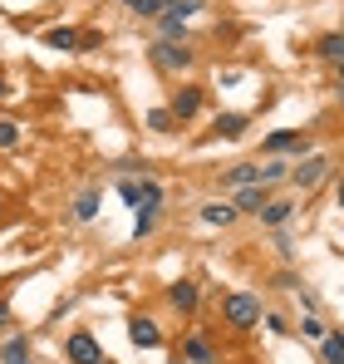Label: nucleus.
Here are the masks:
<instances>
[{
    "mask_svg": "<svg viewBox=\"0 0 344 364\" xmlns=\"http://www.w3.org/2000/svg\"><path fill=\"white\" fill-rule=\"evenodd\" d=\"M261 315H266V305H261L256 291H227V296H222V325H227L231 335L261 330Z\"/></svg>",
    "mask_w": 344,
    "mask_h": 364,
    "instance_id": "obj_1",
    "label": "nucleus"
},
{
    "mask_svg": "<svg viewBox=\"0 0 344 364\" xmlns=\"http://www.w3.org/2000/svg\"><path fill=\"white\" fill-rule=\"evenodd\" d=\"M335 178V153H305L300 163H290V192L295 197H310L315 187H325V182Z\"/></svg>",
    "mask_w": 344,
    "mask_h": 364,
    "instance_id": "obj_2",
    "label": "nucleus"
},
{
    "mask_svg": "<svg viewBox=\"0 0 344 364\" xmlns=\"http://www.w3.org/2000/svg\"><path fill=\"white\" fill-rule=\"evenodd\" d=\"M197 60H202V55H197L192 45H177V40H153V45H148V64H153L158 74H168V79L192 74Z\"/></svg>",
    "mask_w": 344,
    "mask_h": 364,
    "instance_id": "obj_3",
    "label": "nucleus"
},
{
    "mask_svg": "<svg viewBox=\"0 0 344 364\" xmlns=\"http://www.w3.org/2000/svg\"><path fill=\"white\" fill-rule=\"evenodd\" d=\"M114 187H118V197H123V202H128L133 212H143V207H163V202H168V187L153 178V173H143V178L123 173Z\"/></svg>",
    "mask_w": 344,
    "mask_h": 364,
    "instance_id": "obj_4",
    "label": "nucleus"
},
{
    "mask_svg": "<svg viewBox=\"0 0 344 364\" xmlns=\"http://www.w3.org/2000/svg\"><path fill=\"white\" fill-rule=\"evenodd\" d=\"M163 109L187 128L192 119H202V109H207V84H197V79H177V89L168 94V104H163Z\"/></svg>",
    "mask_w": 344,
    "mask_h": 364,
    "instance_id": "obj_5",
    "label": "nucleus"
},
{
    "mask_svg": "<svg viewBox=\"0 0 344 364\" xmlns=\"http://www.w3.org/2000/svg\"><path fill=\"white\" fill-rule=\"evenodd\" d=\"M261 153H266V158H290V163H300L305 153H315V138H310L305 128H276V133L261 138Z\"/></svg>",
    "mask_w": 344,
    "mask_h": 364,
    "instance_id": "obj_6",
    "label": "nucleus"
},
{
    "mask_svg": "<svg viewBox=\"0 0 344 364\" xmlns=\"http://www.w3.org/2000/svg\"><path fill=\"white\" fill-rule=\"evenodd\" d=\"M163 301H168L172 315H182V320H197V310H202V281H192V276H177L163 286Z\"/></svg>",
    "mask_w": 344,
    "mask_h": 364,
    "instance_id": "obj_7",
    "label": "nucleus"
},
{
    "mask_svg": "<svg viewBox=\"0 0 344 364\" xmlns=\"http://www.w3.org/2000/svg\"><path fill=\"white\" fill-rule=\"evenodd\" d=\"M104 360V345L94 340V330H69V340H64V364H99Z\"/></svg>",
    "mask_w": 344,
    "mask_h": 364,
    "instance_id": "obj_8",
    "label": "nucleus"
},
{
    "mask_svg": "<svg viewBox=\"0 0 344 364\" xmlns=\"http://www.w3.org/2000/svg\"><path fill=\"white\" fill-rule=\"evenodd\" d=\"M295 217H300V197H295V192H290V197H271V202L256 212V222H261L266 232H276V227H290Z\"/></svg>",
    "mask_w": 344,
    "mask_h": 364,
    "instance_id": "obj_9",
    "label": "nucleus"
},
{
    "mask_svg": "<svg viewBox=\"0 0 344 364\" xmlns=\"http://www.w3.org/2000/svg\"><path fill=\"white\" fill-rule=\"evenodd\" d=\"M246 128H251V114H217L202 143H236V138H246Z\"/></svg>",
    "mask_w": 344,
    "mask_h": 364,
    "instance_id": "obj_10",
    "label": "nucleus"
},
{
    "mask_svg": "<svg viewBox=\"0 0 344 364\" xmlns=\"http://www.w3.org/2000/svg\"><path fill=\"white\" fill-rule=\"evenodd\" d=\"M177 360L182 364H217V345H212L202 330H187L182 345H177Z\"/></svg>",
    "mask_w": 344,
    "mask_h": 364,
    "instance_id": "obj_11",
    "label": "nucleus"
},
{
    "mask_svg": "<svg viewBox=\"0 0 344 364\" xmlns=\"http://www.w3.org/2000/svg\"><path fill=\"white\" fill-rule=\"evenodd\" d=\"M197 222H202V227L227 232V227H236V222H241V212L231 207L227 197H212V202H202V207H197Z\"/></svg>",
    "mask_w": 344,
    "mask_h": 364,
    "instance_id": "obj_12",
    "label": "nucleus"
},
{
    "mask_svg": "<svg viewBox=\"0 0 344 364\" xmlns=\"http://www.w3.org/2000/svg\"><path fill=\"white\" fill-rule=\"evenodd\" d=\"M128 340L138 350H163V330H158L153 315H128Z\"/></svg>",
    "mask_w": 344,
    "mask_h": 364,
    "instance_id": "obj_13",
    "label": "nucleus"
},
{
    "mask_svg": "<svg viewBox=\"0 0 344 364\" xmlns=\"http://www.w3.org/2000/svg\"><path fill=\"white\" fill-rule=\"evenodd\" d=\"M261 182V163H231L227 173L217 178V187L222 192H241V187H256Z\"/></svg>",
    "mask_w": 344,
    "mask_h": 364,
    "instance_id": "obj_14",
    "label": "nucleus"
},
{
    "mask_svg": "<svg viewBox=\"0 0 344 364\" xmlns=\"http://www.w3.org/2000/svg\"><path fill=\"white\" fill-rule=\"evenodd\" d=\"M271 197H276V192H271L266 182H256V187H241V192H231V207H236L241 217H256V212H261Z\"/></svg>",
    "mask_w": 344,
    "mask_h": 364,
    "instance_id": "obj_15",
    "label": "nucleus"
},
{
    "mask_svg": "<svg viewBox=\"0 0 344 364\" xmlns=\"http://www.w3.org/2000/svg\"><path fill=\"white\" fill-rule=\"evenodd\" d=\"M310 55H315L320 64H330V69H335V64L344 60V30H325V35H315Z\"/></svg>",
    "mask_w": 344,
    "mask_h": 364,
    "instance_id": "obj_16",
    "label": "nucleus"
},
{
    "mask_svg": "<svg viewBox=\"0 0 344 364\" xmlns=\"http://www.w3.org/2000/svg\"><path fill=\"white\" fill-rule=\"evenodd\" d=\"M0 364H35V345H30V335L10 330L5 345H0Z\"/></svg>",
    "mask_w": 344,
    "mask_h": 364,
    "instance_id": "obj_17",
    "label": "nucleus"
},
{
    "mask_svg": "<svg viewBox=\"0 0 344 364\" xmlns=\"http://www.w3.org/2000/svg\"><path fill=\"white\" fill-rule=\"evenodd\" d=\"M99 202H104V192L89 182V187L74 197V207H69V222H79V227H84V222H94V217H99Z\"/></svg>",
    "mask_w": 344,
    "mask_h": 364,
    "instance_id": "obj_18",
    "label": "nucleus"
},
{
    "mask_svg": "<svg viewBox=\"0 0 344 364\" xmlns=\"http://www.w3.org/2000/svg\"><path fill=\"white\" fill-rule=\"evenodd\" d=\"M45 45L59 50V55H79V30L74 25H55V30H45Z\"/></svg>",
    "mask_w": 344,
    "mask_h": 364,
    "instance_id": "obj_19",
    "label": "nucleus"
},
{
    "mask_svg": "<svg viewBox=\"0 0 344 364\" xmlns=\"http://www.w3.org/2000/svg\"><path fill=\"white\" fill-rule=\"evenodd\" d=\"M158 227H163V207H143V212H133V242H148Z\"/></svg>",
    "mask_w": 344,
    "mask_h": 364,
    "instance_id": "obj_20",
    "label": "nucleus"
},
{
    "mask_svg": "<svg viewBox=\"0 0 344 364\" xmlns=\"http://www.w3.org/2000/svg\"><path fill=\"white\" fill-rule=\"evenodd\" d=\"M320 364H344V330L330 325V335L320 340Z\"/></svg>",
    "mask_w": 344,
    "mask_h": 364,
    "instance_id": "obj_21",
    "label": "nucleus"
},
{
    "mask_svg": "<svg viewBox=\"0 0 344 364\" xmlns=\"http://www.w3.org/2000/svg\"><path fill=\"white\" fill-rule=\"evenodd\" d=\"M143 123H148V133H158V138H172V133L182 128V123L172 119L168 109H148V114H143Z\"/></svg>",
    "mask_w": 344,
    "mask_h": 364,
    "instance_id": "obj_22",
    "label": "nucleus"
},
{
    "mask_svg": "<svg viewBox=\"0 0 344 364\" xmlns=\"http://www.w3.org/2000/svg\"><path fill=\"white\" fill-rule=\"evenodd\" d=\"M271 251L281 256V266H295V232L290 227H276L271 232Z\"/></svg>",
    "mask_w": 344,
    "mask_h": 364,
    "instance_id": "obj_23",
    "label": "nucleus"
},
{
    "mask_svg": "<svg viewBox=\"0 0 344 364\" xmlns=\"http://www.w3.org/2000/svg\"><path fill=\"white\" fill-rule=\"evenodd\" d=\"M25 143V123H15V119H0V153H15Z\"/></svg>",
    "mask_w": 344,
    "mask_h": 364,
    "instance_id": "obj_24",
    "label": "nucleus"
},
{
    "mask_svg": "<svg viewBox=\"0 0 344 364\" xmlns=\"http://www.w3.org/2000/svg\"><path fill=\"white\" fill-rule=\"evenodd\" d=\"M158 5H163V15H177V20H192L207 10V0H158Z\"/></svg>",
    "mask_w": 344,
    "mask_h": 364,
    "instance_id": "obj_25",
    "label": "nucleus"
},
{
    "mask_svg": "<svg viewBox=\"0 0 344 364\" xmlns=\"http://www.w3.org/2000/svg\"><path fill=\"white\" fill-rule=\"evenodd\" d=\"M158 40H177V45H187V20H177V15H158Z\"/></svg>",
    "mask_w": 344,
    "mask_h": 364,
    "instance_id": "obj_26",
    "label": "nucleus"
},
{
    "mask_svg": "<svg viewBox=\"0 0 344 364\" xmlns=\"http://www.w3.org/2000/svg\"><path fill=\"white\" fill-rule=\"evenodd\" d=\"M295 286H305V281H300V271H295V266H281V271H276V276H271V291H286V296H295Z\"/></svg>",
    "mask_w": 344,
    "mask_h": 364,
    "instance_id": "obj_27",
    "label": "nucleus"
},
{
    "mask_svg": "<svg viewBox=\"0 0 344 364\" xmlns=\"http://www.w3.org/2000/svg\"><path fill=\"white\" fill-rule=\"evenodd\" d=\"M118 5H123L128 15H138V20H158V15H163L158 0H118Z\"/></svg>",
    "mask_w": 344,
    "mask_h": 364,
    "instance_id": "obj_28",
    "label": "nucleus"
},
{
    "mask_svg": "<svg viewBox=\"0 0 344 364\" xmlns=\"http://www.w3.org/2000/svg\"><path fill=\"white\" fill-rule=\"evenodd\" d=\"M300 335H305V340H315V345H320V340H325V335H330V325H325V320H320V315H300Z\"/></svg>",
    "mask_w": 344,
    "mask_h": 364,
    "instance_id": "obj_29",
    "label": "nucleus"
},
{
    "mask_svg": "<svg viewBox=\"0 0 344 364\" xmlns=\"http://www.w3.org/2000/svg\"><path fill=\"white\" fill-rule=\"evenodd\" d=\"M261 325H266L271 335H281V340H286V335H295V325H290L281 310H266V315H261Z\"/></svg>",
    "mask_w": 344,
    "mask_h": 364,
    "instance_id": "obj_30",
    "label": "nucleus"
},
{
    "mask_svg": "<svg viewBox=\"0 0 344 364\" xmlns=\"http://www.w3.org/2000/svg\"><path fill=\"white\" fill-rule=\"evenodd\" d=\"M295 301H300V310H305V315H320V296H315L310 286H295Z\"/></svg>",
    "mask_w": 344,
    "mask_h": 364,
    "instance_id": "obj_31",
    "label": "nucleus"
},
{
    "mask_svg": "<svg viewBox=\"0 0 344 364\" xmlns=\"http://www.w3.org/2000/svg\"><path fill=\"white\" fill-rule=\"evenodd\" d=\"M99 45H104V35H99V30H79V55H94Z\"/></svg>",
    "mask_w": 344,
    "mask_h": 364,
    "instance_id": "obj_32",
    "label": "nucleus"
},
{
    "mask_svg": "<svg viewBox=\"0 0 344 364\" xmlns=\"http://www.w3.org/2000/svg\"><path fill=\"white\" fill-rule=\"evenodd\" d=\"M10 325H15V305L10 296H0V335H10Z\"/></svg>",
    "mask_w": 344,
    "mask_h": 364,
    "instance_id": "obj_33",
    "label": "nucleus"
},
{
    "mask_svg": "<svg viewBox=\"0 0 344 364\" xmlns=\"http://www.w3.org/2000/svg\"><path fill=\"white\" fill-rule=\"evenodd\" d=\"M335 104H340V109H344V60L335 64Z\"/></svg>",
    "mask_w": 344,
    "mask_h": 364,
    "instance_id": "obj_34",
    "label": "nucleus"
},
{
    "mask_svg": "<svg viewBox=\"0 0 344 364\" xmlns=\"http://www.w3.org/2000/svg\"><path fill=\"white\" fill-rule=\"evenodd\" d=\"M10 94H15V89H10V79H5V74H0V104H5V99H10Z\"/></svg>",
    "mask_w": 344,
    "mask_h": 364,
    "instance_id": "obj_35",
    "label": "nucleus"
},
{
    "mask_svg": "<svg viewBox=\"0 0 344 364\" xmlns=\"http://www.w3.org/2000/svg\"><path fill=\"white\" fill-rule=\"evenodd\" d=\"M335 197H340V207H344V178H340V182H335Z\"/></svg>",
    "mask_w": 344,
    "mask_h": 364,
    "instance_id": "obj_36",
    "label": "nucleus"
},
{
    "mask_svg": "<svg viewBox=\"0 0 344 364\" xmlns=\"http://www.w3.org/2000/svg\"><path fill=\"white\" fill-rule=\"evenodd\" d=\"M99 364H118V360H109V355H104V360H99Z\"/></svg>",
    "mask_w": 344,
    "mask_h": 364,
    "instance_id": "obj_37",
    "label": "nucleus"
},
{
    "mask_svg": "<svg viewBox=\"0 0 344 364\" xmlns=\"http://www.w3.org/2000/svg\"><path fill=\"white\" fill-rule=\"evenodd\" d=\"M0 207H5V202H0Z\"/></svg>",
    "mask_w": 344,
    "mask_h": 364,
    "instance_id": "obj_38",
    "label": "nucleus"
}]
</instances>
